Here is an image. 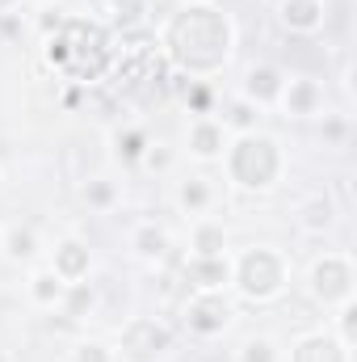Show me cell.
<instances>
[{
    "instance_id": "obj_25",
    "label": "cell",
    "mask_w": 357,
    "mask_h": 362,
    "mask_svg": "<svg viewBox=\"0 0 357 362\" xmlns=\"http://www.w3.org/2000/svg\"><path fill=\"white\" fill-rule=\"evenodd\" d=\"M328 223H332V206H328V202H311V206H307V228L320 232V228H328Z\"/></svg>"
},
{
    "instance_id": "obj_16",
    "label": "cell",
    "mask_w": 357,
    "mask_h": 362,
    "mask_svg": "<svg viewBox=\"0 0 357 362\" xmlns=\"http://www.w3.org/2000/svg\"><path fill=\"white\" fill-rule=\"evenodd\" d=\"M210 202H214V189H210V181H206V177H185L177 185V206H181V211L202 215Z\"/></svg>"
},
{
    "instance_id": "obj_11",
    "label": "cell",
    "mask_w": 357,
    "mask_h": 362,
    "mask_svg": "<svg viewBox=\"0 0 357 362\" xmlns=\"http://www.w3.org/2000/svg\"><path fill=\"white\" fill-rule=\"evenodd\" d=\"M189 152H193L198 160H214V156L223 152V122L198 118V122L189 127Z\"/></svg>"
},
{
    "instance_id": "obj_7",
    "label": "cell",
    "mask_w": 357,
    "mask_h": 362,
    "mask_svg": "<svg viewBox=\"0 0 357 362\" xmlns=\"http://www.w3.org/2000/svg\"><path fill=\"white\" fill-rule=\"evenodd\" d=\"M185 278L198 291H223L231 282V266H227V257H193L185 266Z\"/></svg>"
},
{
    "instance_id": "obj_8",
    "label": "cell",
    "mask_w": 357,
    "mask_h": 362,
    "mask_svg": "<svg viewBox=\"0 0 357 362\" xmlns=\"http://www.w3.org/2000/svg\"><path fill=\"white\" fill-rule=\"evenodd\" d=\"M277 101L286 105V114L307 118V114H315V110H320L324 89H320L315 81H290V85H282V97H277Z\"/></svg>"
},
{
    "instance_id": "obj_14",
    "label": "cell",
    "mask_w": 357,
    "mask_h": 362,
    "mask_svg": "<svg viewBox=\"0 0 357 362\" xmlns=\"http://www.w3.org/2000/svg\"><path fill=\"white\" fill-rule=\"evenodd\" d=\"M0 249H4V257H8V262H34V253H38V236H34V228L13 223V228H4Z\"/></svg>"
},
{
    "instance_id": "obj_24",
    "label": "cell",
    "mask_w": 357,
    "mask_h": 362,
    "mask_svg": "<svg viewBox=\"0 0 357 362\" xmlns=\"http://www.w3.org/2000/svg\"><path fill=\"white\" fill-rule=\"evenodd\" d=\"M72 362H114V354L101 346V341H80L72 350Z\"/></svg>"
},
{
    "instance_id": "obj_9",
    "label": "cell",
    "mask_w": 357,
    "mask_h": 362,
    "mask_svg": "<svg viewBox=\"0 0 357 362\" xmlns=\"http://www.w3.org/2000/svg\"><path fill=\"white\" fill-rule=\"evenodd\" d=\"M51 270L59 274L63 282H80V278L89 274V245H80V240H59Z\"/></svg>"
},
{
    "instance_id": "obj_20",
    "label": "cell",
    "mask_w": 357,
    "mask_h": 362,
    "mask_svg": "<svg viewBox=\"0 0 357 362\" xmlns=\"http://www.w3.org/2000/svg\"><path fill=\"white\" fill-rule=\"evenodd\" d=\"M164 249H169L164 228L147 223V228H139V232H135V253H139V257H164Z\"/></svg>"
},
{
    "instance_id": "obj_19",
    "label": "cell",
    "mask_w": 357,
    "mask_h": 362,
    "mask_svg": "<svg viewBox=\"0 0 357 362\" xmlns=\"http://www.w3.org/2000/svg\"><path fill=\"white\" fill-rule=\"evenodd\" d=\"M257 110H261V105H253V101H231V105L223 110V127L248 135V131L257 127Z\"/></svg>"
},
{
    "instance_id": "obj_5",
    "label": "cell",
    "mask_w": 357,
    "mask_h": 362,
    "mask_svg": "<svg viewBox=\"0 0 357 362\" xmlns=\"http://www.w3.org/2000/svg\"><path fill=\"white\" fill-rule=\"evenodd\" d=\"M169 341H173V333H169L160 320L139 316V320H131V325L122 329L118 350H122V358L126 362H156L164 350H169Z\"/></svg>"
},
{
    "instance_id": "obj_4",
    "label": "cell",
    "mask_w": 357,
    "mask_h": 362,
    "mask_svg": "<svg viewBox=\"0 0 357 362\" xmlns=\"http://www.w3.org/2000/svg\"><path fill=\"white\" fill-rule=\"evenodd\" d=\"M311 295L324 303V308H332V303H349L353 299V266H349V257H341V253H324L315 266H311Z\"/></svg>"
},
{
    "instance_id": "obj_21",
    "label": "cell",
    "mask_w": 357,
    "mask_h": 362,
    "mask_svg": "<svg viewBox=\"0 0 357 362\" xmlns=\"http://www.w3.org/2000/svg\"><path fill=\"white\" fill-rule=\"evenodd\" d=\"M63 308H68L72 320H80V316L92 308V286L89 282H68V291H63Z\"/></svg>"
},
{
    "instance_id": "obj_2",
    "label": "cell",
    "mask_w": 357,
    "mask_h": 362,
    "mask_svg": "<svg viewBox=\"0 0 357 362\" xmlns=\"http://www.w3.org/2000/svg\"><path fill=\"white\" fill-rule=\"evenodd\" d=\"M227 173L244 189H269L277 181V173H282V148H277V139L257 135V131L240 135L227 148Z\"/></svg>"
},
{
    "instance_id": "obj_15",
    "label": "cell",
    "mask_w": 357,
    "mask_h": 362,
    "mask_svg": "<svg viewBox=\"0 0 357 362\" xmlns=\"http://www.w3.org/2000/svg\"><path fill=\"white\" fill-rule=\"evenodd\" d=\"M63 291H68V282H63L55 270H38L34 278H30V299H34L38 308H55V303H63Z\"/></svg>"
},
{
    "instance_id": "obj_17",
    "label": "cell",
    "mask_w": 357,
    "mask_h": 362,
    "mask_svg": "<svg viewBox=\"0 0 357 362\" xmlns=\"http://www.w3.org/2000/svg\"><path fill=\"white\" fill-rule=\"evenodd\" d=\"M193 257H227L223 223H198L193 228Z\"/></svg>"
},
{
    "instance_id": "obj_13",
    "label": "cell",
    "mask_w": 357,
    "mask_h": 362,
    "mask_svg": "<svg viewBox=\"0 0 357 362\" xmlns=\"http://www.w3.org/2000/svg\"><path fill=\"white\" fill-rule=\"evenodd\" d=\"M282 72L277 68H253L248 72V81H244V101H253V105H269V101H277L282 97Z\"/></svg>"
},
{
    "instance_id": "obj_12",
    "label": "cell",
    "mask_w": 357,
    "mask_h": 362,
    "mask_svg": "<svg viewBox=\"0 0 357 362\" xmlns=\"http://www.w3.org/2000/svg\"><path fill=\"white\" fill-rule=\"evenodd\" d=\"M282 21L298 34H311L324 25V0H282Z\"/></svg>"
},
{
    "instance_id": "obj_18",
    "label": "cell",
    "mask_w": 357,
    "mask_h": 362,
    "mask_svg": "<svg viewBox=\"0 0 357 362\" xmlns=\"http://www.w3.org/2000/svg\"><path fill=\"white\" fill-rule=\"evenodd\" d=\"M114 144H118V156H122L126 165H139V160L147 156V148H152V144H147V135H143L139 127L118 131V135H114Z\"/></svg>"
},
{
    "instance_id": "obj_27",
    "label": "cell",
    "mask_w": 357,
    "mask_h": 362,
    "mask_svg": "<svg viewBox=\"0 0 357 362\" xmlns=\"http://www.w3.org/2000/svg\"><path fill=\"white\" fill-rule=\"evenodd\" d=\"M189 105H193L198 114H206V110H210V89H202V85H198V89H189Z\"/></svg>"
},
{
    "instance_id": "obj_6",
    "label": "cell",
    "mask_w": 357,
    "mask_h": 362,
    "mask_svg": "<svg viewBox=\"0 0 357 362\" xmlns=\"http://www.w3.org/2000/svg\"><path fill=\"white\" fill-rule=\"evenodd\" d=\"M231 316H236V308L223 299V291H198L189 303H185V325L193 329V333H223L227 325H231Z\"/></svg>"
},
{
    "instance_id": "obj_10",
    "label": "cell",
    "mask_w": 357,
    "mask_h": 362,
    "mask_svg": "<svg viewBox=\"0 0 357 362\" xmlns=\"http://www.w3.org/2000/svg\"><path fill=\"white\" fill-rule=\"evenodd\" d=\"M290 362H349V350H345L337 337L315 333V337H303V341L294 346V358Z\"/></svg>"
},
{
    "instance_id": "obj_23",
    "label": "cell",
    "mask_w": 357,
    "mask_h": 362,
    "mask_svg": "<svg viewBox=\"0 0 357 362\" xmlns=\"http://www.w3.org/2000/svg\"><path fill=\"white\" fill-rule=\"evenodd\" d=\"M337 341H341L345 350L357 341V308H353V299H349V303H341V337H337Z\"/></svg>"
},
{
    "instance_id": "obj_1",
    "label": "cell",
    "mask_w": 357,
    "mask_h": 362,
    "mask_svg": "<svg viewBox=\"0 0 357 362\" xmlns=\"http://www.w3.org/2000/svg\"><path fill=\"white\" fill-rule=\"evenodd\" d=\"M164 47L185 72H214L231 55V21L214 4H189L169 21Z\"/></svg>"
},
{
    "instance_id": "obj_3",
    "label": "cell",
    "mask_w": 357,
    "mask_h": 362,
    "mask_svg": "<svg viewBox=\"0 0 357 362\" xmlns=\"http://www.w3.org/2000/svg\"><path fill=\"white\" fill-rule=\"evenodd\" d=\"M236 286H240V295L265 303L286 286V262L273 249H248L236 266Z\"/></svg>"
},
{
    "instance_id": "obj_22",
    "label": "cell",
    "mask_w": 357,
    "mask_h": 362,
    "mask_svg": "<svg viewBox=\"0 0 357 362\" xmlns=\"http://www.w3.org/2000/svg\"><path fill=\"white\" fill-rule=\"evenodd\" d=\"M240 362H277V346L269 337H248L240 346Z\"/></svg>"
},
{
    "instance_id": "obj_28",
    "label": "cell",
    "mask_w": 357,
    "mask_h": 362,
    "mask_svg": "<svg viewBox=\"0 0 357 362\" xmlns=\"http://www.w3.org/2000/svg\"><path fill=\"white\" fill-rule=\"evenodd\" d=\"M13 4H17V0H0V13H8V8H13Z\"/></svg>"
},
{
    "instance_id": "obj_26",
    "label": "cell",
    "mask_w": 357,
    "mask_h": 362,
    "mask_svg": "<svg viewBox=\"0 0 357 362\" xmlns=\"http://www.w3.org/2000/svg\"><path fill=\"white\" fill-rule=\"evenodd\" d=\"M85 198H89V202H97V206H105V202L114 198V189H109L105 181H97V185H89V189H85Z\"/></svg>"
}]
</instances>
